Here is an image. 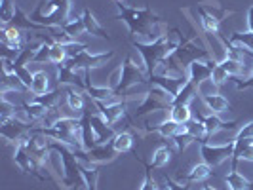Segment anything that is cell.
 <instances>
[{
    "instance_id": "5",
    "label": "cell",
    "mask_w": 253,
    "mask_h": 190,
    "mask_svg": "<svg viewBox=\"0 0 253 190\" xmlns=\"http://www.w3.org/2000/svg\"><path fill=\"white\" fill-rule=\"evenodd\" d=\"M99 109V114L103 116V120L109 124V126H116L124 116H126L127 105L124 101L114 103V105H109V107H101V105H95Z\"/></svg>"
},
{
    "instance_id": "15",
    "label": "cell",
    "mask_w": 253,
    "mask_h": 190,
    "mask_svg": "<svg viewBox=\"0 0 253 190\" xmlns=\"http://www.w3.org/2000/svg\"><path fill=\"white\" fill-rule=\"evenodd\" d=\"M213 167L210 164H206V162H202V164H194L192 167H190V171L187 173V179L189 181H194V183H202V181H206V179L211 177V171Z\"/></svg>"
},
{
    "instance_id": "3",
    "label": "cell",
    "mask_w": 253,
    "mask_h": 190,
    "mask_svg": "<svg viewBox=\"0 0 253 190\" xmlns=\"http://www.w3.org/2000/svg\"><path fill=\"white\" fill-rule=\"evenodd\" d=\"M86 116H88V124H89V129H91V135H93V143H95V147L111 143L113 137L116 135L113 126H109V124L103 120L101 114H91V116L86 114Z\"/></svg>"
},
{
    "instance_id": "26",
    "label": "cell",
    "mask_w": 253,
    "mask_h": 190,
    "mask_svg": "<svg viewBox=\"0 0 253 190\" xmlns=\"http://www.w3.org/2000/svg\"><path fill=\"white\" fill-rule=\"evenodd\" d=\"M234 141H253V122H248L236 131Z\"/></svg>"
},
{
    "instance_id": "4",
    "label": "cell",
    "mask_w": 253,
    "mask_h": 190,
    "mask_svg": "<svg viewBox=\"0 0 253 190\" xmlns=\"http://www.w3.org/2000/svg\"><path fill=\"white\" fill-rule=\"evenodd\" d=\"M211 61H204V59H194L192 63L189 65V71H187V78H189L192 84H200L204 80L211 78V69H213Z\"/></svg>"
},
{
    "instance_id": "23",
    "label": "cell",
    "mask_w": 253,
    "mask_h": 190,
    "mask_svg": "<svg viewBox=\"0 0 253 190\" xmlns=\"http://www.w3.org/2000/svg\"><path fill=\"white\" fill-rule=\"evenodd\" d=\"M122 76H124V67L120 65V67H116L113 73H111V76H109V88L113 89V91H116L118 93V89H120V84H122Z\"/></svg>"
},
{
    "instance_id": "8",
    "label": "cell",
    "mask_w": 253,
    "mask_h": 190,
    "mask_svg": "<svg viewBox=\"0 0 253 190\" xmlns=\"http://www.w3.org/2000/svg\"><path fill=\"white\" fill-rule=\"evenodd\" d=\"M198 13H200V23H202L204 33L217 37L219 35V27H221V19L211 12H208L206 8H198Z\"/></svg>"
},
{
    "instance_id": "13",
    "label": "cell",
    "mask_w": 253,
    "mask_h": 190,
    "mask_svg": "<svg viewBox=\"0 0 253 190\" xmlns=\"http://www.w3.org/2000/svg\"><path fill=\"white\" fill-rule=\"evenodd\" d=\"M227 181L228 190H250L253 187V183L250 179H246L242 173H238V169H232L228 171V175L225 177Z\"/></svg>"
},
{
    "instance_id": "14",
    "label": "cell",
    "mask_w": 253,
    "mask_h": 190,
    "mask_svg": "<svg viewBox=\"0 0 253 190\" xmlns=\"http://www.w3.org/2000/svg\"><path fill=\"white\" fill-rule=\"evenodd\" d=\"M111 145H113V149L118 152V154L129 152L131 147H133V137H131V133H127V131H118L113 137V141H111Z\"/></svg>"
},
{
    "instance_id": "11",
    "label": "cell",
    "mask_w": 253,
    "mask_h": 190,
    "mask_svg": "<svg viewBox=\"0 0 253 190\" xmlns=\"http://www.w3.org/2000/svg\"><path fill=\"white\" fill-rule=\"evenodd\" d=\"M50 91V75L46 71H37L33 76V84H31V93L38 97Z\"/></svg>"
},
{
    "instance_id": "24",
    "label": "cell",
    "mask_w": 253,
    "mask_h": 190,
    "mask_svg": "<svg viewBox=\"0 0 253 190\" xmlns=\"http://www.w3.org/2000/svg\"><path fill=\"white\" fill-rule=\"evenodd\" d=\"M217 88H219V86H217L215 82H213L211 78H208V80H204V82L198 84V93H200V97H206V95H215V93H219Z\"/></svg>"
},
{
    "instance_id": "6",
    "label": "cell",
    "mask_w": 253,
    "mask_h": 190,
    "mask_svg": "<svg viewBox=\"0 0 253 190\" xmlns=\"http://www.w3.org/2000/svg\"><path fill=\"white\" fill-rule=\"evenodd\" d=\"M65 97H67V105L73 109V113L84 116V107H86V99H84V91L75 88V86H67L65 88Z\"/></svg>"
},
{
    "instance_id": "19",
    "label": "cell",
    "mask_w": 253,
    "mask_h": 190,
    "mask_svg": "<svg viewBox=\"0 0 253 190\" xmlns=\"http://www.w3.org/2000/svg\"><path fill=\"white\" fill-rule=\"evenodd\" d=\"M169 160H171V149L169 147H158L152 154V167L160 169V167L169 164Z\"/></svg>"
},
{
    "instance_id": "10",
    "label": "cell",
    "mask_w": 253,
    "mask_h": 190,
    "mask_svg": "<svg viewBox=\"0 0 253 190\" xmlns=\"http://www.w3.org/2000/svg\"><path fill=\"white\" fill-rule=\"evenodd\" d=\"M204 105L208 107V111L213 114H223L228 111V107H230V103H228L227 97H223L221 93H215V95H206L202 97Z\"/></svg>"
},
{
    "instance_id": "12",
    "label": "cell",
    "mask_w": 253,
    "mask_h": 190,
    "mask_svg": "<svg viewBox=\"0 0 253 190\" xmlns=\"http://www.w3.org/2000/svg\"><path fill=\"white\" fill-rule=\"evenodd\" d=\"M82 19H84V25H86V33L91 35V37H109V33H107V29L95 19V15L89 12V10H84V15H82Z\"/></svg>"
},
{
    "instance_id": "18",
    "label": "cell",
    "mask_w": 253,
    "mask_h": 190,
    "mask_svg": "<svg viewBox=\"0 0 253 190\" xmlns=\"http://www.w3.org/2000/svg\"><path fill=\"white\" fill-rule=\"evenodd\" d=\"M63 31L67 33V35H71V37L78 38V37H82V35H88L86 33V25H84V19L82 17H76V19H69L67 23H63Z\"/></svg>"
},
{
    "instance_id": "17",
    "label": "cell",
    "mask_w": 253,
    "mask_h": 190,
    "mask_svg": "<svg viewBox=\"0 0 253 190\" xmlns=\"http://www.w3.org/2000/svg\"><path fill=\"white\" fill-rule=\"evenodd\" d=\"M187 131L194 137V141H200V143H206L210 139V133L204 126V122L200 118H192L190 122H187Z\"/></svg>"
},
{
    "instance_id": "28",
    "label": "cell",
    "mask_w": 253,
    "mask_h": 190,
    "mask_svg": "<svg viewBox=\"0 0 253 190\" xmlns=\"http://www.w3.org/2000/svg\"><path fill=\"white\" fill-rule=\"evenodd\" d=\"M116 2H124V0H116Z\"/></svg>"
},
{
    "instance_id": "7",
    "label": "cell",
    "mask_w": 253,
    "mask_h": 190,
    "mask_svg": "<svg viewBox=\"0 0 253 190\" xmlns=\"http://www.w3.org/2000/svg\"><path fill=\"white\" fill-rule=\"evenodd\" d=\"M253 162V141H234L232 152V169H236V162Z\"/></svg>"
},
{
    "instance_id": "25",
    "label": "cell",
    "mask_w": 253,
    "mask_h": 190,
    "mask_svg": "<svg viewBox=\"0 0 253 190\" xmlns=\"http://www.w3.org/2000/svg\"><path fill=\"white\" fill-rule=\"evenodd\" d=\"M228 78H230V75H228L227 71L221 67L219 63L213 65V69H211V80L215 82L217 86H221V84H225Z\"/></svg>"
},
{
    "instance_id": "9",
    "label": "cell",
    "mask_w": 253,
    "mask_h": 190,
    "mask_svg": "<svg viewBox=\"0 0 253 190\" xmlns=\"http://www.w3.org/2000/svg\"><path fill=\"white\" fill-rule=\"evenodd\" d=\"M230 46L234 48H240V50L248 51L253 55V33L252 31H246V33H232L228 37V42Z\"/></svg>"
},
{
    "instance_id": "20",
    "label": "cell",
    "mask_w": 253,
    "mask_h": 190,
    "mask_svg": "<svg viewBox=\"0 0 253 190\" xmlns=\"http://www.w3.org/2000/svg\"><path fill=\"white\" fill-rule=\"evenodd\" d=\"M67 59H69V53H67V50H65V46L57 44V42H51V46H50V63H53L55 67H57V65H63Z\"/></svg>"
},
{
    "instance_id": "2",
    "label": "cell",
    "mask_w": 253,
    "mask_h": 190,
    "mask_svg": "<svg viewBox=\"0 0 253 190\" xmlns=\"http://www.w3.org/2000/svg\"><path fill=\"white\" fill-rule=\"evenodd\" d=\"M234 152V141L227 143V145H213V143H202L200 147V154H202L204 162L210 164L211 167L221 165L225 160L232 158Z\"/></svg>"
},
{
    "instance_id": "27",
    "label": "cell",
    "mask_w": 253,
    "mask_h": 190,
    "mask_svg": "<svg viewBox=\"0 0 253 190\" xmlns=\"http://www.w3.org/2000/svg\"><path fill=\"white\" fill-rule=\"evenodd\" d=\"M139 190H158V183L152 179L151 171H147V175H145V181H143V185H141Z\"/></svg>"
},
{
    "instance_id": "16",
    "label": "cell",
    "mask_w": 253,
    "mask_h": 190,
    "mask_svg": "<svg viewBox=\"0 0 253 190\" xmlns=\"http://www.w3.org/2000/svg\"><path fill=\"white\" fill-rule=\"evenodd\" d=\"M169 118L173 120V122H177V124H187L192 120V111H190V105H171V109H169Z\"/></svg>"
},
{
    "instance_id": "21",
    "label": "cell",
    "mask_w": 253,
    "mask_h": 190,
    "mask_svg": "<svg viewBox=\"0 0 253 190\" xmlns=\"http://www.w3.org/2000/svg\"><path fill=\"white\" fill-rule=\"evenodd\" d=\"M221 67L227 71L230 76H244V63L238 61V59H232V57H225L221 61Z\"/></svg>"
},
{
    "instance_id": "22",
    "label": "cell",
    "mask_w": 253,
    "mask_h": 190,
    "mask_svg": "<svg viewBox=\"0 0 253 190\" xmlns=\"http://www.w3.org/2000/svg\"><path fill=\"white\" fill-rule=\"evenodd\" d=\"M179 127H181V124H177V122H173L171 118H168L162 126L158 127V135H162L164 139H173L175 135H177V131H179Z\"/></svg>"
},
{
    "instance_id": "1",
    "label": "cell",
    "mask_w": 253,
    "mask_h": 190,
    "mask_svg": "<svg viewBox=\"0 0 253 190\" xmlns=\"http://www.w3.org/2000/svg\"><path fill=\"white\" fill-rule=\"evenodd\" d=\"M114 57V51H109V53H91V51L86 48L84 51H80L75 57H69L65 65L71 67L73 71H86L89 73L91 69H99L103 65H107L111 59Z\"/></svg>"
}]
</instances>
